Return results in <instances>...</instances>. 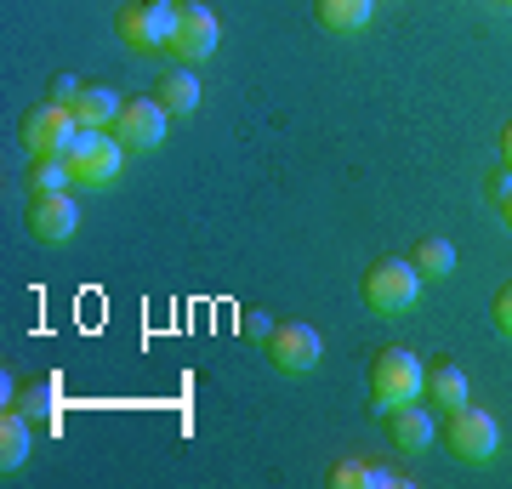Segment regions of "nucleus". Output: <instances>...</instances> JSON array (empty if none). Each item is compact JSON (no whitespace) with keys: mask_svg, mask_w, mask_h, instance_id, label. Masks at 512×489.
Segmentation results:
<instances>
[{"mask_svg":"<svg viewBox=\"0 0 512 489\" xmlns=\"http://www.w3.org/2000/svg\"><path fill=\"white\" fill-rule=\"evenodd\" d=\"M177 12H183V0H126V6H120V46H126L131 57L171 52Z\"/></svg>","mask_w":512,"mask_h":489,"instance_id":"1","label":"nucleus"},{"mask_svg":"<svg viewBox=\"0 0 512 489\" xmlns=\"http://www.w3.org/2000/svg\"><path fill=\"white\" fill-rule=\"evenodd\" d=\"M370 313H382V319H399V313L416 308L421 296V273L410 256H382V262H370L365 268V285H359Z\"/></svg>","mask_w":512,"mask_h":489,"instance_id":"2","label":"nucleus"},{"mask_svg":"<svg viewBox=\"0 0 512 489\" xmlns=\"http://www.w3.org/2000/svg\"><path fill=\"white\" fill-rule=\"evenodd\" d=\"M63 160L74 171V188H109L120 177V165H126V143L114 137V131H74V143L63 148Z\"/></svg>","mask_w":512,"mask_h":489,"instance_id":"3","label":"nucleus"},{"mask_svg":"<svg viewBox=\"0 0 512 489\" xmlns=\"http://www.w3.org/2000/svg\"><path fill=\"white\" fill-rule=\"evenodd\" d=\"M370 404L376 410H393V404H410L421 399V381H427V370H421V359L410 353V347H382L376 359H370Z\"/></svg>","mask_w":512,"mask_h":489,"instance_id":"4","label":"nucleus"},{"mask_svg":"<svg viewBox=\"0 0 512 489\" xmlns=\"http://www.w3.org/2000/svg\"><path fill=\"white\" fill-rule=\"evenodd\" d=\"M444 450L456 455V461H473V467H484L495 450H501V427H495L490 410H478L473 399L456 404V410H444Z\"/></svg>","mask_w":512,"mask_h":489,"instance_id":"5","label":"nucleus"},{"mask_svg":"<svg viewBox=\"0 0 512 489\" xmlns=\"http://www.w3.org/2000/svg\"><path fill=\"white\" fill-rule=\"evenodd\" d=\"M74 131H80V120H74V109L69 103H35V109L23 114V126H18V137H23V148L29 154H63V148L74 143Z\"/></svg>","mask_w":512,"mask_h":489,"instance_id":"6","label":"nucleus"},{"mask_svg":"<svg viewBox=\"0 0 512 489\" xmlns=\"http://www.w3.org/2000/svg\"><path fill=\"white\" fill-rule=\"evenodd\" d=\"M268 364H274L279 376H308L313 364H319V330L313 325H302V319H279L274 325V336H268Z\"/></svg>","mask_w":512,"mask_h":489,"instance_id":"7","label":"nucleus"},{"mask_svg":"<svg viewBox=\"0 0 512 489\" xmlns=\"http://www.w3.org/2000/svg\"><path fill=\"white\" fill-rule=\"evenodd\" d=\"M217 40H222V29H217V12L211 6H200V0H183V12H177V35H171V52L165 57H177V63H205V57L217 52Z\"/></svg>","mask_w":512,"mask_h":489,"instance_id":"8","label":"nucleus"},{"mask_svg":"<svg viewBox=\"0 0 512 489\" xmlns=\"http://www.w3.org/2000/svg\"><path fill=\"white\" fill-rule=\"evenodd\" d=\"M74 228H80V205H74L69 188H57V194H29V234H35L40 245H63V239H74Z\"/></svg>","mask_w":512,"mask_h":489,"instance_id":"9","label":"nucleus"},{"mask_svg":"<svg viewBox=\"0 0 512 489\" xmlns=\"http://www.w3.org/2000/svg\"><path fill=\"white\" fill-rule=\"evenodd\" d=\"M165 120H171V114L154 103V91H148V97H126V109L114 120V137L126 148H137V154H148V148L165 143Z\"/></svg>","mask_w":512,"mask_h":489,"instance_id":"10","label":"nucleus"},{"mask_svg":"<svg viewBox=\"0 0 512 489\" xmlns=\"http://www.w3.org/2000/svg\"><path fill=\"white\" fill-rule=\"evenodd\" d=\"M120 109H126V97H120L114 86H103V80H86L80 97H74V120H80L86 131H114Z\"/></svg>","mask_w":512,"mask_h":489,"instance_id":"11","label":"nucleus"},{"mask_svg":"<svg viewBox=\"0 0 512 489\" xmlns=\"http://www.w3.org/2000/svg\"><path fill=\"white\" fill-rule=\"evenodd\" d=\"M382 416H387V438H393L399 450H427V444H433V416H427V399L393 404V410H382Z\"/></svg>","mask_w":512,"mask_h":489,"instance_id":"12","label":"nucleus"},{"mask_svg":"<svg viewBox=\"0 0 512 489\" xmlns=\"http://www.w3.org/2000/svg\"><path fill=\"white\" fill-rule=\"evenodd\" d=\"M154 103H160L165 114H194L200 109V80H194V69H188V63L165 69L160 80H154Z\"/></svg>","mask_w":512,"mask_h":489,"instance_id":"13","label":"nucleus"},{"mask_svg":"<svg viewBox=\"0 0 512 489\" xmlns=\"http://www.w3.org/2000/svg\"><path fill=\"white\" fill-rule=\"evenodd\" d=\"M421 399H427V410H456V404H467V376L439 359L427 370V381H421Z\"/></svg>","mask_w":512,"mask_h":489,"instance_id":"14","label":"nucleus"},{"mask_svg":"<svg viewBox=\"0 0 512 489\" xmlns=\"http://www.w3.org/2000/svg\"><path fill=\"white\" fill-rule=\"evenodd\" d=\"M370 12H376V0H313V18H319V29H330V35L365 29Z\"/></svg>","mask_w":512,"mask_h":489,"instance_id":"15","label":"nucleus"},{"mask_svg":"<svg viewBox=\"0 0 512 489\" xmlns=\"http://www.w3.org/2000/svg\"><path fill=\"white\" fill-rule=\"evenodd\" d=\"M29 444H35V433H29V416H23L18 404H6L0 410V467L12 472L29 461Z\"/></svg>","mask_w":512,"mask_h":489,"instance_id":"16","label":"nucleus"},{"mask_svg":"<svg viewBox=\"0 0 512 489\" xmlns=\"http://www.w3.org/2000/svg\"><path fill=\"white\" fill-rule=\"evenodd\" d=\"M12 404H18L29 421H52V427H57V381H52V376L23 381L18 393H12Z\"/></svg>","mask_w":512,"mask_h":489,"instance_id":"17","label":"nucleus"},{"mask_svg":"<svg viewBox=\"0 0 512 489\" xmlns=\"http://www.w3.org/2000/svg\"><path fill=\"white\" fill-rule=\"evenodd\" d=\"M421 279H450L456 273V245L450 239H416V251H410Z\"/></svg>","mask_w":512,"mask_h":489,"instance_id":"18","label":"nucleus"},{"mask_svg":"<svg viewBox=\"0 0 512 489\" xmlns=\"http://www.w3.org/2000/svg\"><path fill=\"white\" fill-rule=\"evenodd\" d=\"M29 188L35 194H57V188H74V171L63 154H35L29 160Z\"/></svg>","mask_w":512,"mask_h":489,"instance_id":"19","label":"nucleus"},{"mask_svg":"<svg viewBox=\"0 0 512 489\" xmlns=\"http://www.w3.org/2000/svg\"><path fill=\"white\" fill-rule=\"evenodd\" d=\"M325 484L330 489H376V467H365V461H330Z\"/></svg>","mask_w":512,"mask_h":489,"instance_id":"20","label":"nucleus"},{"mask_svg":"<svg viewBox=\"0 0 512 489\" xmlns=\"http://www.w3.org/2000/svg\"><path fill=\"white\" fill-rule=\"evenodd\" d=\"M239 330H245L251 342H268V336H274V319H268L262 308H245V313H239Z\"/></svg>","mask_w":512,"mask_h":489,"instance_id":"21","label":"nucleus"},{"mask_svg":"<svg viewBox=\"0 0 512 489\" xmlns=\"http://www.w3.org/2000/svg\"><path fill=\"white\" fill-rule=\"evenodd\" d=\"M490 319H495V330H501V336L512 342V285H501V290H495V308H490Z\"/></svg>","mask_w":512,"mask_h":489,"instance_id":"22","label":"nucleus"},{"mask_svg":"<svg viewBox=\"0 0 512 489\" xmlns=\"http://www.w3.org/2000/svg\"><path fill=\"white\" fill-rule=\"evenodd\" d=\"M80 86H86V80H74V74H57V80H52V103H69V109H74Z\"/></svg>","mask_w":512,"mask_h":489,"instance_id":"23","label":"nucleus"},{"mask_svg":"<svg viewBox=\"0 0 512 489\" xmlns=\"http://www.w3.org/2000/svg\"><path fill=\"white\" fill-rule=\"evenodd\" d=\"M490 194H495V205H507V200H512V171H501V177H495Z\"/></svg>","mask_w":512,"mask_h":489,"instance_id":"24","label":"nucleus"},{"mask_svg":"<svg viewBox=\"0 0 512 489\" xmlns=\"http://www.w3.org/2000/svg\"><path fill=\"white\" fill-rule=\"evenodd\" d=\"M393 484H404L399 472H393V467H376V489H393Z\"/></svg>","mask_w":512,"mask_h":489,"instance_id":"25","label":"nucleus"},{"mask_svg":"<svg viewBox=\"0 0 512 489\" xmlns=\"http://www.w3.org/2000/svg\"><path fill=\"white\" fill-rule=\"evenodd\" d=\"M501 154H507V171H512V126L501 131Z\"/></svg>","mask_w":512,"mask_h":489,"instance_id":"26","label":"nucleus"},{"mask_svg":"<svg viewBox=\"0 0 512 489\" xmlns=\"http://www.w3.org/2000/svg\"><path fill=\"white\" fill-rule=\"evenodd\" d=\"M501 217H507V228H512V200H507V205H501Z\"/></svg>","mask_w":512,"mask_h":489,"instance_id":"27","label":"nucleus"}]
</instances>
